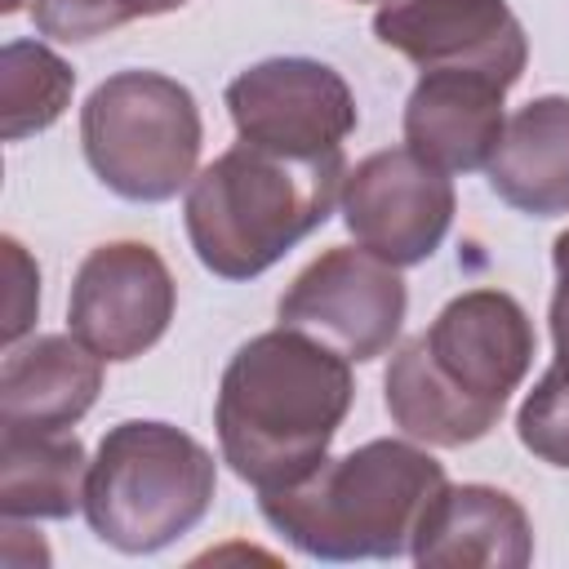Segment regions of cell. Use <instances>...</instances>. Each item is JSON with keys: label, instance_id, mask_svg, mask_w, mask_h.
<instances>
[{"label": "cell", "instance_id": "2", "mask_svg": "<svg viewBox=\"0 0 569 569\" xmlns=\"http://www.w3.org/2000/svg\"><path fill=\"white\" fill-rule=\"evenodd\" d=\"M533 320L502 289H467L387 365L391 422L436 449L485 440L533 365Z\"/></svg>", "mask_w": 569, "mask_h": 569}, {"label": "cell", "instance_id": "20", "mask_svg": "<svg viewBox=\"0 0 569 569\" xmlns=\"http://www.w3.org/2000/svg\"><path fill=\"white\" fill-rule=\"evenodd\" d=\"M4 267H9V311H4V347H13L27 329H31V320H36V311H40V271H36V262L27 258V249L13 240V236H4Z\"/></svg>", "mask_w": 569, "mask_h": 569}, {"label": "cell", "instance_id": "3", "mask_svg": "<svg viewBox=\"0 0 569 569\" xmlns=\"http://www.w3.org/2000/svg\"><path fill=\"white\" fill-rule=\"evenodd\" d=\"M445 467L413 440H365L289 489L258 493L262 520L311 560H396L440 489Z\"/></svg>", "mask_w": 569, "mask_h": 569}, {"label": "cell", "instance_id": "8", "mask_svg": "<svg viewBox=\"0 0 569 569\" xmlns=\"http://www.w3.org/2000/svg\"><path fill=\"white\" fill-rule=\"evenodd\" d=\"M227 116L240 142L311 160L342 151L360 111L351 84L316 58H262L227 84Z\"/></svg>", "mask_w": 569, "mask_h": 569}, {"label": "cell", "instance_id": "22", "mask_svg": "<svg viewBox=\"0 0 569 569\" xmlns=\"http://www.w3.org/2000/svg\"><path fill=\"white\" fill-rule=\"evenodd\" d=\"M18 9V0H4V13H13Z\"/></svg>", "mask_w": 569, "mask_h": 569}, {"label": "cell", "instance_id": "23", "mask_svg": "<svg viewBox=\"0 0 569 569\" xmlns=\"http://www.w3.org/2000/svg\"><path fill=\"white\" fill-rule=\"evenodd\" d=\"M356 4H360V0H356ZM382 4H387V0H382Z\"/></svg>", "mask_w": 569, "mask_h": 569}, {"label": "cell", "instance_id": "9", "mask_svg": "<svg viewBox=\"0 0 569 569\" xmlns=\"http://www.w3.org/2000/svg\"><path fill=\"white\" fill-rule=\"evenodd\" d=\"M338 204L360 249L391 267H418L449 236L458 196L445 169L427 164L409 147H387L347 169Z\"/></svg>", "mask_w": 569, "mask_h": 569}, {"label": "cell", "instance_id": "19", "mask_svg": "<svg viewBox=\"0 0 569 569\" xmlns=\"http://www.w3.org/2000/svg\"><path fill=\"white\" fill-rule=\"evenodd\" d=\"M187 0H31V22L40 36L62 44H89L138 18H160Z\"/></svg>", "mask_w": 569, "mask_h": 569}, {"label": "cell", "instance_id": "13", "mask_svg": "<svg viewBox=\"0 0 569 569\" xmlns=\"http://www.w3.org/2000/svg\"><path fill=\"white\" fill-rule=\"evenodd\" d=\"M409 556L422 569H525L533 560V525L507 489L445 485Z\"/></svg>", "mask_w": 569, "mask_h": 569}, {"label": "cell", "instance_id": "21", "mask_svg": "<svg viewBox=\"0 0 569 569\" xmlns=\"http://www.w3.org/2000/svg\"><path fill=\"white\" fill-rule=\"evenodd\" d=\"M551 267H556V293L551 298H565L569 302V227L551 244Z\"/></svg>", "mask_w": 569, "mask_h": 569}, {"label": "cell", "instance_id": "12", "mask_svg": "<svg viewBox=\"0 0 569 569\" xmlns=\"http://www.w3.org/2000/svg\"><path fill=\"white\" fill-rule=\"evenodd\" d=\"M507 89L498 76L471 67L422 71L405 102V147L445 173L489 169L507 129Z\"/></svg>", "mask_w": 569, "mask_h": 569}, {"label": "cell", "instance_id": "11", "mask_svg": "<svg viewBox=\"0 0 569 569\" xmlns=\"http://www.w3.org/2000/svg\"><path fill=\"white\" fill-rule=\"evenodd\" d=\"M373 36L422 71L471 67L516 84L529 62V36L507 0H387Z\"/></svg>", "mask_w": 569, "mask_h": 569}, {"label": "cell", "instance_id": "14", "mask_svg": "<svg viewBox=\"0 0 569 569\" xmlns=\"http://www.w3.org/2000/svg\"><path fill=\"white\" fill-rule=\"evenodd\" d=\"M102 356L76 333H40L13 342L0 365V422L76 427L102 391Z\"/></svg>", "mask_w": 569, "mask_h": 569}, {"label": "cell", "instance_id": "1", "mask_svg": "<svg viewBox=\"0 0 569 569\" xmlns=\"http://www.w3.org/2000/svg\"><path fill=\"white\" fill-rule=\"evenodd\" d=\"M351 400V360L307 329L276 325L222 369L213 400L222 462L258 493L289 489L329 458Z\"/></svg>", "mask_w": 569, "mask_h": 569}, {"label": "cell", "instance_id": "5", "mask_svg": "<svg viewBox=\"0 0 569 569\" xmlns=\"http://www.w3.org/2000/svg\"><path fill=\"white\" fill-rule=\"evenodd\" d=\"M213 493L218 462L196 436L173 422L129 418L102 436L89 462L84 520L107 547L151 556L191 533L209 516Z\"/></svg>", "mask_w": 569, "mask_h": 569}, {"label": "cell", "instance_id": "16", "mask_svg": "<svg viewBox=\"0 0 569 569\" xmlns=\"http://www.w3.org/2000/svg\"><path fill=\"white\" fill-rule=\"evenodd\" d=\"M89 458L71 427L0 422V516L67 520L84 511Z\"/></svg>", "mask_w": 569, "mask_h": 569}, {"label": "cell", "instance_id": "15", "mask_svg": "<svg viewBox=\"0 0 569 569\" xmlns=\"http://www.w3.org/2000/svg\"><path fill=\"white\" fill-rule=\"evenodd\" d=\"M489 187L502 204L529 218L569 213V98H529L502 129L489 160Z\"/></svg>", "mask_w": 569, "mask_h": 569}, {"label": "cell", "instance_id": "7", "mask_svg": "<svg viewBox=\"0 0 569 569\" xmlns=\"http://www.w3.org/2000/svg\"><path fill=\"white\" fill-rule=\"evenodd\" d=\"M405 311H409V289L400 280V267L382 262L360 244L356 249L338 244L311 258L276 302L280 325L316 333L356 365L391 351Z\"/></svg>", "mask_w": 569, "mask_h": 569}, {"label": "cell", "instance_id": "4", "mask_svg": "<svg viewBox=\"0 0 569 569\" xmlns=\"http://www.w3.org/2000/svg\"><path fill=\"white\" fill-rule=\"evenodd\" d=\"M342 151L293 160L236 142L204 164L182 200L187 240L218 280H253L276 267L333 213L342 196Z\"/></svg>", "mask_w": 569, "mask_h": 569}, {"label": "cell", "instance_id": "18", "mask_svg": "<svg viewBox=\"0 0 569 569\" xmlns=\"http://www.w3.org/2000/svg\"><path fill=\"white\" fill-rule=\"evenodd\" d=\"M551 342H556V360L525 396L516 413V436L533 458L569 471V302L565 298H551Z\"/></svg>", "mask_w": 569, "mask_h": 569}, {"label": "cell", "instance_id": "10", "mask_svg": "<svg viewBox=\"0 0 569 569\" xmlns=\"http://www.w3.org/2000/svg\"><path fill=\"white\" fill-rule=\"evenodd\" d=\"M178 307L169 262L142 240H107L76 267L67 320L71 333L107 365L138 360L151 351Z\"/></svg>", "mask_w": 569, "mask_h": 569}, {"label": "cell", "instance_id": "6", "mask_svg": "<svg viewBox=\"0 0 569 569\" xmlns=\"http://www.w3.org/2000/svg\"><path fill=\"white\" fill-rule=\"evenodd\" d=\"M80 147L93 178L120 200H173L191 187L204 147L196 93L164 71H116L80 107Z\"/></svg>", "mask_w": 569, "mask_h": 569}, {"label": "cell", "instance_id": "17", "mask_svg": "<svg viewBox=\"0 0 569 569\" xmlns=\"http://www.w3.org/2000/svg\"><path fill=\"white\" fill-rule=\"evenodd\" d=\"M76 71L40 40H9L0 49V138L22 142L44 133L71 107Z\"/></svg>", "mask_w": 569, "mask_h": 569}]
</instances>
